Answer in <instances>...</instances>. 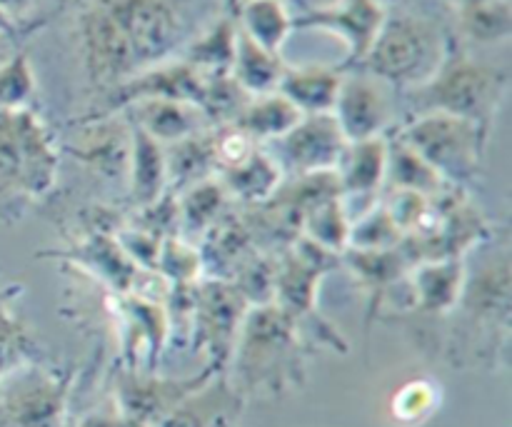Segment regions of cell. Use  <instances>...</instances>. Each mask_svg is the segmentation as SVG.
I'll return each mask as SVG.
<instances>
[{
	"label": "cell",
	"instance_id": "6da1fadb",
	"mask_svg": "<svg viewBox=\"0 0 512 427\" xmlns=\"http://www.w3.org/2000/svg\"><path fill=\"white\" fill-rule=\"evenodd\" d=\"M200 0H75L80 65L100 93L173 60L203 28Z\"/></svg>",
	"mask_w": 512,
	"mask_h": 427
},
{
	"label": "cell",
	"instance_id": "7a4b0ae2",
	"mask_svg": "<svg viewBox=\"0 0 512 427\" xmlns=\"http://www.w3.org/2000/svg\"><path fill=\"white\" fill-rule=\"evenodd\" d=\"M473 263L465 260V280L460 300L453 313L450 355L495 368L505 360L510 340L512 315V268L508 230L490 233L478 248H473Z\"/></svg>",
	"mask_w": 512,
	"mask_h": 427
},
{
	"label": "cell",
	"instance_id": "3957f363",
	"mask_svg": "<svg viewBox=\"0 0 512 427\" xmlns=\"http://www.w3.org/2000/svg\"><path fill=\"white\" fill-rule=\"evenodd\" d=\"M313 345L275 303L248 310L225 375L245 400L280 398L308 383Z\"/></svg>",
	"mask_w": 512,
	"mask_h": 427
},
{
	"label": "cell",
	"instance_id": "277c9868",
	"mask_svg": "<svg viewBox=\"0 0 512 427\" xmlns=\"http://www.w3.org/2000/svg\"><path fill=\"white\" fill-rule=\"evenodd\" d=\"M60 145L35 108L0 113V225L23 220L53 193Z\"/></svg>",
	"mask_w": 512,
	"mask_h": 427
},
{
	"label": "cell",
	"instance_id": "5b68a950",
	"mask_svg": "<svg viewBox=\"0 0 512 427\" xmlns=\"http://www.w3.org/2000/svg\"><path fill=\"white\" fill-rule=\"evenodd\" d=\"M510 78L505 70L473 58L465 48L450 43L443 65L420 88L405 93L413 115L445 113L468 120L493 133L495 118L508 95Z\"/></svg>",
	"mask_w": 512,
	"mask_h": 427
},
{
	"label": "cell",
	"instance_id": "8992f818",
	"mask_svg": "<svg viewBox=\"0 0 512 427\" xmlns=\"http://www.w3.org/2000/svg\"><path fill=\"white\" fill-rule=\"evenodd\" d=\"M450 35L438 20L418 13L385 15L373 48L358 65L395 90H413L428 83L450 50ZM353 70V68H350Z\"/></svg>",
	"mask_w": 512,
	"mask_h": 427
},
{
	"label": "cell",
	"instance_id": "52a82bcc",
	"mask_svg": "<svg viewBox=\"0 0 512 427\" xmlns=\"http://www.w3.org/2000/svg\"><path fill=\"white\" fill-rule=\"evenodd\" d=\"M398 135L453 188L468 190L480 180L490 135L475 123L445 113H420Z\"/></svg>",
	"mask_w": 512,
	"mask_h": 427
},
{
	"label": "cell",
	"instance_id": "ba28073f",
	"mask_svg": "<svg viewBox=\"0 0 512 427\" xmlns=\"http://www.w3.org/2000/svg\"><path fill=\"white\" fill-rule=\"evenodd\" d=\"M70 365L33 360L0 380V427H65L73 398Z\"/></svg>",
	"mask_w": 512,
	"mask_h": 427
},
{
	"label": "cell",
	"instance_id": "9c48e42d",
	"mask_svg": "<svg viewBox=\"0 0 512 427\" xmlns=\"http://www.w3.org/2000/svg\"><path fill=\"white\" fill-rule=\"evenodd\" d=\"M250 303L225 280H208L195 290L193 318H190V340L200 355H205L208 368L225 373L238 340L240 325L248 315Z\"/></svg>",
	"mask_w": 512,
	"mask_h": 427
},
{
	"label": "cell",
	"instance_id": "30bf717a",
	"mask_svg": "<svg viewBox=\"0 0 512 427\" xmlns=\"http://www.w3.org/2000/svg\"><path fill=\"white\" fill-rule=\"evenodd\" d=\"M213 375L218 373L208 365L200 373L185 375V378H163L158 375V370L120 368L113 378L115 410L123 418L155 427L180 400L188 398Z\"/></svg>",
	"mask_w": 512,
	"mask_h": 427
},
{
	"label": "cell",
	"instance_id": "8fae6325",
	"mask_svg": "<svg viewBox=\"0 0 512 427\" xmlns=\"http://www.w3.org/2000/svg\"><path fill=\"white\" fill-rule=\"evenodd\" d=\"M395 88L365 70H343L333 118L345 140H365L388 135L395 123Z\"/></svg>",
	"mask_w": 512,
	"mask_h": 427
},
{
	"label": "cell",
	"instance_id": "7c38bea8",
	"mask_svg": "<svg viewBox=\"0 0 512 427\" xmlns=\"http://www.w3.org/2000/svg\"><path fill=\"white\" fill-rule=\"evenodd\" d=\"M345 145L348 140L333 113L303 115L293 130L275 140V153L270 155L280 170H288L298 178V175L335 173Z\"/></svg>",
	"mask_w": 512,
	"mask_h": 427
},
{
	"label": "cell",
	"instance_id": "4fadbf2b",
	"mask_svg": "<svg viewBox=\"0 0 512 427\" xmlns=\"http://www.w3.org/2000/svg\"><path fill=\"white\" fill-rule=\"evenodd\" d=\"M385 15L388 10L375 0H340L335 5L308 8L305 13L293 15V30H325V33L338 35L348 48L340 70H350L358 68L368 50L373 48Z\"/></svg>",
	"mask_w": 512,
	"mask_h": 427
},
{
	"label": "cell",
	"instance_id": "5bb4252c",
	"mask_svg": "<svg viewBox=\"0 0 512 427\" xmlns=\"http://www.w3.org/2000/svg\"><path fill=\"white\" fill-rule=\"evenodd\" d=\"M203 85L205 78L193 68V65H188L180 58L165 60V63L153 65V68L133 75V78H128L125 83H120L118 88L108 90L103 100V108L95 110L93 115L120 113V110L128 108V105L150 98L185 100V103L200 105Z\"/></svg>",
	"mask_w": 512,
	"mask_h": 427
},
{
	"label": "cell",
	"instance_id": "9a60e30c",
	"mask_svg": "<svg viewBox=\"0 0 512 427\" xmlns=\"http://www.w3.org/2000/svg\"><path fill=\"white\" fill-rule=\"evenodd\" d=\"M245 405L248 400L233 388L228 375L218 373L180 400L155 427H235Z\"/></svg>",
	"mask_w": 512,
	"mask_h": 427
},
{
	"label": "cell",
	"instance_id": "2e32d148",
	"mask_svg": "<svg viewBox=\"0 0 512 427\" xmlns=\"http://www.w3.org/2000/svg\"><path fill=\"white\" fill-rule=\"evenodd\" d=\"M70 153L98 173L128 178L130 123L120 113L88 115L83 120V135Z\"/></svg>",
	"mask_w": 512,
	"mask_h": 427
},
{
	"label": "cell",
	"instance_id": "e0dca14e",
	"mask_svg": "<svg viewBox=\"0 0 512 427\" xmlns=\"http://www.w3.org/2000/svg\"><path fill=\"white\" fill-rule=\"evenodd\" d=\"M408 275V308L428 318H448L463 290L465 258L423 260Z\"/></svg>",
	"mask_w": 512,
	"mask_h": 427
},
{
	"label": "cell",
	"instance_id": "ac0fdd59",
	"mask_svg": "<svg viewBox=\"0 0 512 427\" xmlns=\"http://www.w3.org/2000/svg\"><path fill=\"white\" fill-rule=\"evenodd\" d=\"M125 120L150 138L158 140L160 145H173L178 140L190 138V135L208 130V120H205L203 110L185 100H170V98H150L138 100V103L128 105L120 110Z\"/></svg>",
	"mask_w": 512,
	"mask_h": 427
},
{
	"label": "cell",
	"instance_id": "d6986e66",
	"mask_svg": "<svg viewBox=\"0 0 512 427\" xmlns=\"http://www.w3.org/2000/svg\"><path fill=\"white\" fill-rule=\"evenodd\" d=\"M340 195H375L388 178V135L350 140L335 165Z\"/></svg>",
	"mask_w": 512,
	"mask_h": 427
},
{
	"label": "cell",
	"instance_id": "ffe728a7",
	"mask_svg": "<svg viewBox=\"0 0 512 427\" xmlns=\"http://www.w3.org/2000/svg\"><path fill=\"white\" fill-rule=\"evenodd\" d=\"M125 180L130 185V198L140 208H153L170 193L165 145L135 125H130V158Z\"/></svg>",
	"mask_w": 512,
	"mask_h": 427
},
{
	"label": "cell",
	"instance_id": "44dd1931",
	"mask_svg": "<svg viewBox=\"0 0 512 427\" xmlns=\"http://www.w3.org/2000/svg\"><path fill=\"white\" fill-rule=\"evenodd\" d=\"M343 70L333 65H293L285 68L278 93L285 95L303 115L333 113Z\"/></svg>",
	"mask_w": 512,
	"mask_h": 427
},
{
	"label": "cell",
	"instance_id": "7402d4cb",
	"mask_svg": "<svg viewBox=\"0 0 512 427\" xmlns=\"http://www.w3.org/2000/svg\"><path fill=\"white\" fill-rule=\"evenodd\" d=\"M235 43H238V23L230 15H223L208 28L200 30L193 40L183 48L180 60L193 65L203 78L210 75H230L235 58Z\"/></svg>",
	"mask_w": 512,
	"mask_h": 427
},
{
	"label": "cell",
	"instance_id": "603a6c76",
	"mask_svg": "<svg viewBox=\"0 0 512 427\" xmlns=\"http://www.w3.org/2000/svg\"><path fill=\"white\" fill-rule=\"evenodd\" d=\"M300 118L303 113L275 90V93L253 95L233 125L243 130L253 143H275L288 130H293Z\"/></svg>",
	"mask_w": 512,
	"mask_h": 427
},
{
	"label": "cell",
	"instance_id": "cb8c5ba5",
	"mask_svg": "<svg viewBox=\"0 0 512 427\" xmlns=\"http://www.w3.org/2000/svg\"><path fill=\"white\" fill-rule=\"evenodd\" d=\"M385 183H390L400 193L423 195L428 200L438 198L445 190L453 188L398 133L388 138V178H385Z\"/></svg>",
	"mask_w": 512,
	"mask_h": 427
},
{
	"label": "cell",
	"instance_id": "d4e9b609",
	"mask_svg": "<svg viewBox=\"0 0 512 427\" xmlns=\"http://www.w3.org/2000/svg\"><path fill=\"white\" fill-rule=\"evenodd\" d=\"M285 68H288V65H285L283 55L253 43L248 35H243L238 30V43H235V58H233V68H230V75H233V80L245 90V93L248 95L275 93Z\"/></svg>",
	"mask_w": 512,
	"mask_h": 427
},
{
	"label": "cell",
	"instance_id": "484cf974",
	"mask_svg": "<svg viewBox=\"0 0 512 427\" xmlns=\"http://www.w3.org/2000/svg\"><path fill=\"white\" fill-rule=\"evenodd\" d=\"M238 30L253 43L280 53L293 35V13L285 0H248L233 13Z\"/></svg>",
	"mask_w": 512,
	"mask_h": 427
},
{
	"label": "cell",
	"instance_id": "4316f807",
	"mask_svg": "<svg viewBox=\"0 0 512 427\" xmlns=\"http://www.w3.org/2000/svg\"><path fill=\"white\" fill-rule=\"evenodd\" d=\"M220 173H223L220 183L228 190V195L248 200V203L273 200L280 178H283V170L278 168L273 155L265 153L263 148H255L248 158L240 160L233 168L220 170Z\"/></svg>",
	"mask_w": 512,
	"mask_h": 427
},
{
	"label": "cell",
	"instance_id": "83f0119b",
	"mask_svg": "<svg viewBox=\"0 0 512 427\" xmlns=\"http://www.w3.org/2000/svg\"><path fill=\"white\" fill-rule=\"evenodd\" d=\"M303 225L310 243L320 245V248L330 250L335 255L348 250L353 218L345 208L343 195H330V198L318 200L313 208L305 210Z\"/></svg>",
	"mask_w": 512,
	"mask_h": 427
},
{
	"label": "cell",
	"instance_id": "f1b7e54d",
	"mask_svg": "<svg viewBox=\"0 0 512 427\" xmlns=\"http://www.w3.org/2000/svg\"><path fill=\"white\" fill-rule=\"evenodd\" d=\"M458 28L470 43L493 45L505 43L512 35V5L510 0H483L455 10Z\"/></svg>",
	"mask_w": 512,
	"mask_h": 427
},
{
	"label": "cell",
	"instance_id": "f546056e",
	"mask_svg": "<svg viewBox=\"0 0 512 427\" xmlns=\"http://www.w3.org/2000/svg\"><path fill=\"white\" fill-rule=\"evenodd\" d=\"M43 358L45 350L33 328L13 308L0 310V380L8 378L13 370Z\"/></svg>",
	"mask_w": 512,
	"mask_h": 427
},
{
	"label": "cell",
	"instance_id": "4dcf8cb0",
	"mask_svg": "<svg viewBox=\"0 0 512 427\" xmlns=\"http://www.w3.org/2000/svg\"><path fill=\"white\" fill-rule=\"evenodd\" d=\"M440 400H443V393H440L438 383L425 378L408 380L390 400V415L398 425L418 427L438 413Z\"/></svg>",
	"mask_w": 512,
	"mask_h": 427
},
{
	"label": "cell",
	"instance_id": "1f68e13d",
	"mask_svg": "<svg viewBox=\"0 0 512 427\" xmlns=\"http://www.w3.org/2000/svg\"><path fill=\"white\" fill-rule=\"evenodd\" d=\"M405 233L388 210V205L370 210L350 225L348 248L353 250H395L405 243Z\"/></svg>",
	"mask_w": 512,
	"mask_h": 427
},
{
	"label": "cell",
	"instance_id": "d6a6232c",
	"mask_svg": "<svg viewBox=\"0 0 512 427\" xmlns=\"http://www.w3.org/2000/svg\"><path fill=\"white\" fill-rule=\"evenodd\" d=\"M35 90H38V83H35L33 63L28 53L20 48L13 58L0 63V113L33 108Z\"/></svg>",
	"mask_w": 512,
	"mask_h": 427
},
{
	"label": "cell",
	"instance_id": "836d02e7",
	"mask_svg": "<svg viewBox=\"0 0 512 427\" xmlns=\"http://www.w3.org/2000/svg\"><path fill=\"white\" fill-rule=\"evenodd\" d=\"M225 200H228V190L223 188L220 180H200V183L190 185L188 195H185V200L180 203V220H183L185 228H210L215 220H220Z\"/></svg>",
	"mask_w": 512,
	"mask_h": 427
},
{
	"label": "cell",
	"instance_id": "e575fe53",
	"mask_svg": "<svg viewBox=\"0 0 512 427\" xmlns=\"http://www.w3.org/2000/svg\"><path fill=\"white\" fill-rule=\"evenodd\" d=\"M0 278H3V270H0ZM23 293H25L23 283H3V280H0V310L13 308V303Z\"/></svg>",
	"mask_w": 512,
	"mask_h": 427
},
{
	"label": "cell",
	"instance_id": "d590c367",
	"mask_svg": "<svg viewBox=\"0 0 512 427\" xmlns=\"http://www.w3.org/2000/svg\"><path fill=\"white\" fill-rule=\"evenodd\" d=\"M33 5H35V0H0V8H3L10 18L18 20V23H20V18H23V15L33 8Z\"/></svg>",
	"mask_w": 512,
	"mask_h": 427
},
{
	"label": "cell",
	"instance_id": "8d00e7d4",
	"mask_svg": "<svg viewBox=\"0 0 512 427\" xmlns=\"http://www.w3.org/2000/svg\"><path fill=\"white\" fill-rule=\"evenodd\" d=\"M20 50V35H10L0 30V63H5L8 58H13Z\"/></svg>",
	"mask_w": 512,
	"mask_h": 427
},
{
	"label": "cell",
	"instance_id": "74e56055",
	"mask_svg": "<svg viewBox=\"0 0 512 427\" xmlns=\"http://www.w3.org/2000/svg\"><path fill=\"white\" fill-rule=\"evenodd\" d=\"M0 30H3V33H10V35H20V38H23V25H20L18 20L10 18L3 8H0Z\"/></svg>",
	"mask_w": 512,
	"mask_h": 427
},
{
	"label": "cell",
	"instance_id": "f35d334b",
	"mask_svg": "<svg viewBox=\"0 0 512 427\" xmlns=\"http://www.w3.org/2000/svg\"><path fill=\"white\" fill-rule=\"evenodd\" d=\"M445 3H450V5H453L455 10H460V8H468V5L483 3V0H445Z\"/></svg>",
	"mask_w": 512,
	"mask_h": 427
},
{
	"label": "cell",
	"instance_id": "ab89813d",
	"mask_svg": "<svg viewBox=\"0 0 512 427\" xmlns=\"http://www.w3.org/2000/svg\"><path fill=\"white\" fill-rule=\"evenodd\" d=\"M375 3H380L385 10H388L390 5H400V3H405V0H375Z\"/></svg>",
	"mask_w": 512,
	"mask_h": 427
},
{
	"label": "cell",
	"instance_id": "60d3db41",
	"mask_svg": "<svg viewBox=\"0 0 512 427\" xmlns=\"http://www.w3.org/2000/svg\"><path fill=\"white\" fill-rule=\"evenodd\" d=\"M243 3H248V0H233V5H235V10H238V8H240V5H243ZM235 10H233V13H235Z\"/></svg>",
	"mask_w": 512,
	"mask_h": 427
}]
</instances>
